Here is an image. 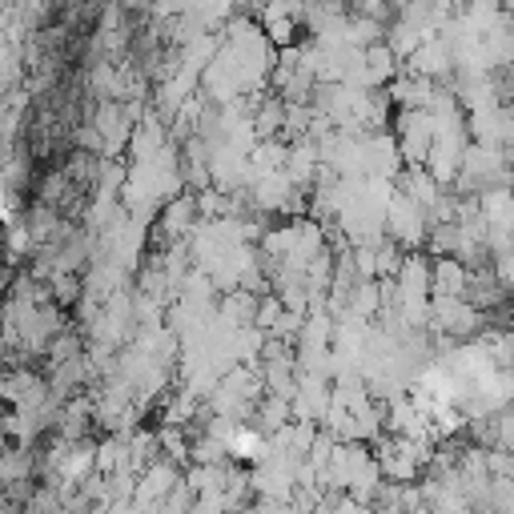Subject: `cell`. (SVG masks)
<instances>
[{"label":"cell","mask_w":514,"mask_h":514,"mask_svg":"<svg viewBox=\"0 0 514 514\" xmlns=\"http://www.w3.org/2000/svg\"><path fill=\"white\" fill-rule=\"evenodd\" d=\"M386 237L398 241L406 253H418L422 241L430 237V213H426L418 201H410L402 189H398L394 201H390V213H386Z\"/></svg>","instance_id":"obj_1"},{"label":"cell","mask_w":514,"mask_h":514,"mask_svg":"<svg viewBox=\"0 0 514 514\" xmlns=\"http://www.w3.org/2000/svg\"><path fill=\"white\" fill-rule=\"evenodd\" d=\"M394 141H398V153H402V165L406 169H426L430 165V153H434V141H438V129H434L430 109L426 113H402Z\"/></svg>","instance_id":"obj_2"},{"label":"cell","mask_w":514,"mask_h":514,"mask_svg":"<svg viewBox=\"0 0 514 514\" xmlns=\"http://www.w3.org/2000/svg\"><path fill=\"white\" fill-rule=\"evenodd\" d=\"M470 286V270L458 257H438L434 262V298H466Z\"/></svg>","instance_id":"obj_3"}]
</instances>
